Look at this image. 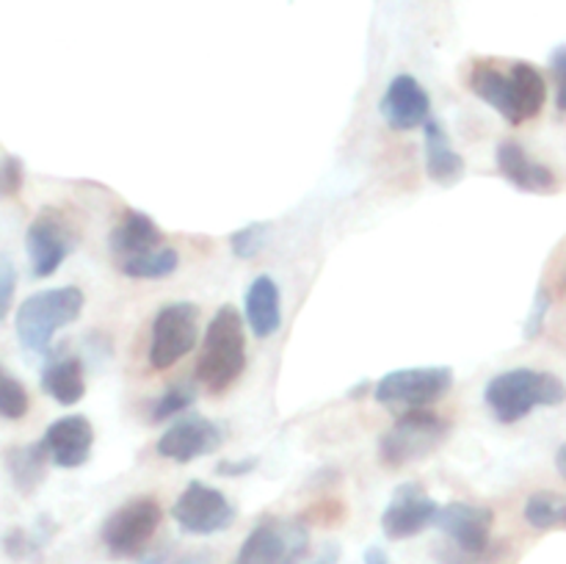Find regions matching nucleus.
<instances>
[{
    "label": "nucleus",
    "instance_id": "f8f14e48",
    "mask_svg": "<svg viewBox=\"0 0 566 564\" xmlns=\"http://www.w3.org/2000/svg\"><path fill=\"white\" fill-rule=\"evenodd\" d=\"M492 523H495L492 509L464 501L446 503L434 520L448 542L464 547V551H486L492 545Z\"/></svg>",
    "mask_w": 566,
    "mask_h": 564
},
{
    "label": "nucleus",
    "instance_id": "c756f323",
    "mask_svg": "<svg viewBox=\"0 0 566 564\" xmlns=\"http://www.w3.org/2000/svg\"><path fill=\"white\" fill-rule=\"evenodd\" d=\"M551 70L556 77V105L558 111H566V44L551 53Z\"/></svg>",
    "mask_w": 566,
    "mask_h": 564
},
{
    "label": "nucleus",
    "instance_id": "58836bf2",
    "mask_svg": "<svg viewBox=\"0 0 566 564\" xmlns=\"http://www.w3.org/2000/svg\"><path fill=\"white\" fill-rule=\"evenodd\" d=\"M564 285H566V276H564Z\"/></svg>",
    "mask_w": 566,
    "mask_h": 564
},
{
    "label": "nucleus",
    "instance_id": "f257e3e1",
    "mask_svg": "<svg viewBox=\"0 0 566 564\" xmlns=\"http://www.w3.org/2000/svg\"><path fill=\"white\" fill-rule=\"evenodd\" d=\"M247 368V335L243 318L232 304H224L205 332L202 354L197 359V379L208 393H224Z\"/></svg>",
    "mask_w": 566,
    "mask_h": 564
},
{
    "label": "nucleus",
    "instance_id": "4be33fe9",
    "mask_svg": "<svg viewBox=\"0 0 566 564\" xmlns=\"http://www.w3.org/2000/svg\"><path fill=\"white\" fill-rule=\"evenodd\" d=\"M48 446L42 440L33 446H17L6 453V468H9L11 481L20 492H33L44 479V468H48Z\"/></svg>",
    "mask_w": 566,
    "mask_h": 564
},
{
    "label": "nucleus",
    "instance_id": "bb28decb",
    "mask_svg": "<svg viewBox=\"0 0 566 564\" xmlns=\"http://www.w3.org/2000/svg\"><path fill=\"white\" fill-rule=\"evenodd\" d=\"M0 412L6 420H20L28 412L25 387L9 374H3V385H0Z\"/></svg>",
    "mask_w": 566,
    "mask_h": 564
},
{
    "label": "nucleus",
    "instance_id": "5701e85b",
    "mask_svg": "<svg viewBox=\"0 0 566 564\" xmlns=\"http://www.w3.org/2000/svg\"><path fill=\"white\" fill-rule=\"evenodd\" d=\"M119 271L125 276H133V280H160V276L175 274L177 265H180V254L171 247L153 249L147 254H138V258L122 260Z\"/></svg>",
    "mask_w": 566,
    "mask_h": 564
},
{
    "label": "nucleus",
    "instance_id": "9b49d317",
    "mask_svg": "<svg viewBox=\"0 0 566 564\" xmlns=\"http://www.w3.org/2000/svg\"><path fill=\"white\" fill-rule=\"evenodd\" d=\"M72 243H75V238H72V230L64 216L59 210H42L33 219V224L28 227L25 236V249L28 258H31L33 276L36 280L53 276L61 269L66 254H70Z\"/></svg>",
    "mask_w": 566,
    "mask_h": 564
},
{
    "label": "nucleus",
    "instance_id": "aec40b11",
    "mask_svg": "<svg viewBox=\"0 0 566 564\" xmlns=\"http://www.w3.org/2000/svg\"><path fill=\"white\" fill-rule=\"evenodd\" d=\"M243 310H247V321L258 337L276 335L282 326V302H280V288L271 276H258L249 285L247 299H243Z\"/></svg>",
    "mask_w": 566,
    "mask_h": 564
},
{
    "label": "nucleus",
    "instance_id": "c9c22d12",
    "mask_svg": "<svg viewBox=\"0 0 566 564\" xmlns=\"http://www.w3.org/2000/svg\"><path fill=\"white\" fill-rule=\"evenodd\" d=\"M337 558H340V547H337V545H326L324 551H321L318 556H315L310 564H337Z\"/></svg>",
    "mask_w": 566,
    "mask_h": 564
},
{
    "label": "nucleus",
    "instance_id": "f704fd0d",
    "mask_svg": "<svg viewBox=\"0 0 566 564\" xmlns=\"http://www.w3.org/2000/svg\"><path fill=\"white\" fill-rule=\"evenodd\" d=\"M365 564H392V562H390V556H387L385 547L370 545L368 551H365Z\"/></svg>",
    "mask_w": 566,
    "mask_h": 564
},
{
    "label": "nucleus",
    "instance_id": "4c0bfd02",
    "mask_svg": "<svg viewBox=\"0 0 566 564\" xmlns=\"http://www.w3.org/2000/svg\"><path fill=\"white\" fill-rule=\"evenodd\" d=\"M368 382H363V385H357V387H352V390H348V396H352V398H359V396H363V393L365 390H368Z\"/></svg>",
    "mask_w": 566,
    "mask_h": 564
},
{
    "label": "nucleus",
    "instance_id": "473e14b6",
    "mask_svg": "<svg viewBox=\"0 0 566 564\" xmlns=\"http://www.w3.org/2000/svg\"><path fill=\"white\" fill-rule=\"evenodd\" d=\"M0 288H3V293H0V313H9L11 307V293H14V265H11L9 258L0 260Z\"/></svg>",
    "mask_w": 566,
    "mask_h": 564
},
{
    "label": "nucleus",
    "instance_id": "2eb2a0df",
    "mask_svg": "<svg viewBox=\"0 0 566 564\" xmlns=\"http://www.w3.org/2000/svg\"><path fill=\"white\" fill-rule=\"evenodd\" d=\"M42 442L59 468H81L94 446V429L83 415H66L44 431Z\"/></svg>",
    "mask_w": 566,
    "mask_h": 564
},
{
    "label": "nucleus",
    "instance_id": "1a4fd4ad",
    "mask_svg": "<svg viewBox=\"0 0 566 564\" xmlns=\"http://www.w3.org/2000/svg\"><path fill=\"white\" fill-rule=\"evenodd\" d=\"M171 518L177 520V525L186 534L208 536L227 531L235 523V506L216 487L202 484V481H191L182 490V495L177 498L175 506H171Z\"/></svg>",
    "mask_w": 566,
    "mask_h": 564
},
{
    "label": "nucleus",
    "instance_id": "f3484780",
    "mask_svg": "<svg viewBox=\"0 0 566 564\" xmlns=\"http://www.w3.org/2000/svg\"><path fill=\"white\" fill-rule=\"evenodd\" d=\"M497 169L520 191L547 194L556 188V175H553L551 166L528 158V153L517 142L497 144Z\"/></svg>",
    "mask_w": 566,
    "mask_h": 564
},
{
    "label": "nucleus",
    "instance_id": "c85d7f7f",
    "mask_svg": "<svg viewBox=\"0 0 566 564\" xmlns=\"http://www.w3.org/2000/svg\"><path fill=\"white\" fill-rule=\"evenodd\" d=\"M551 304H553L551 293H547L545 288H539V291H536L534 304H531L528 318H525L523 335L528 337V341H534V337L542 335V330H545V318H547V313H551Z\"/></svg>",
    "mask_w": 566,
    "mask_h": 564
},
{
    "label": "nucleus",
    "instance_id": "0eeeda50",
    "mask_svg": "<svg viewBox=\"0 0 566 564\" xmlns=\"http://www.w3.org/2000/svg\"><path fill=\"white\" fill-rule=\"evenodd\" d=\"M160 525V503L153 495L133 498L105 518L103 545L114 558H133L149 545Z\"/></svg>",
    "mask_w": 566,
    "mask_h": 564
},
{
    "label": "nucleus",
    "instance_id": "2f4dec72",
    "mask_svg": "<svg viewBox=\"0 0 566 564\" xmlns=\"http://www.w3.org/2000/svg\"><path fill=\"white\" fill-rule=\"evenodd\" d=\"M36 547H39V542H33L31 536H28L22 529H14V531H9V534H6V551H9V556L22 558L25 553L36 551Z\"/></svg>",
    "mask_w": 566,
    "mask_h": 564
},
{
    "label": "nucleus",
    "instance_id": "b1692460",
    "mask_svg": "<svg viewBox=\"0 0 566 564\" xmlns=\"http://www.w3.org/2000/svg\"><path fill=\"white\" fill-rule=\"evenodd\" d=\"M523 514L536 531L556 529L558 523H566V501L558 498L556 492H534V495L525 501Z\"/></svg>",
    "mask_w": 566,
    "mask_h": 564
},
{
    "label": "nucleus",
    "instance_id": "7c9ffc66",
    "mask_svg": "<svg viewBox=\"0 0 566 564\" xmlns=\"http://www.w3.org/2000/svg\"><path fill=\"white\" fill-rule=\"evenodd\" d=\"M3 194L6 197H14L17 191L22 188V177H25V166H22L20 158H14V155H6L3 160Z\"/></svg>",
    "mask_w": 566,
    "mask_h": 564
},
{
    "label": "nucleus",
    "instance_id": "ddd939ff",
    "mask_svg": "<svg viewBox=\"0 0 566 564\" xmlns=\"http://www.w3.org/2000/svg\"><path fill=\"white\" fill-rule=\"evenodd\" d=\"M224 442V431L219 424L202 418V415H188L180 418L164 437L158 440V453L175 462H193L197 457L213 453Z\"/></svg>",
    "mask_w": 566,
    "mask_h": 564
},
{
    "label": "nucleus",
    "instance_id": "393cba45",
    "mask_svg": "<svg viewBox=\"0 0 566 564\" xmlns=\"http://www.w3.org/2000/svg\"><path fill=\"white\" fill-rule=\"evenodd\" d=\"M506 553L503 542H492L486 551H464V547L453 545V542H442L434 551L437 564H497Z\"/></svg>",
    "mask_w": 566,
    "mask_h": 564
},
{
    "label": "nucleus",
    "instance_id": "39448f33",
    "mask_svg": "<svg viewBox=\"0 0 566 564\" xmlns=\"http://www.w3.org/2000/svg\"><path fill=\"white\" fill-rule=\"evenodd\" d=\"M310 551V531L296 518H263L243 545L232 564H302Z\"/></svg>",
    "mask_w": 566,
    "mask_h": 564
},
{
    "label": "nucleus",
    "instance_id": "a211bd4d",
    "mask_svg": "<svg viewBox=\"0 0 566 564\" xmlns=\"http://www.w3.org/2000/svg\"><path fill=\"white\" fill-rule=\"evenodd\" d=\"M108 247L114 252L116 263H122V260L138 258V254H147L153 249L164 247V232L147 213L127 210L119 224L111 230Z\"/></svg>",
    "mask_w": 566,
    "mask_h": 564
},
{
    "label": "nucleus",
    "instance_id": "6e6552de",
    "mask_svg": "<svg viewBox=\"0 0 566 564\" xmlns=\"http://www.w3.org/2000/svg\"><path fill=\"white\" fill-rule=\"evenodd\" d=\"M199 307L193 302H171L158 310L149 332V365L166 370L197 346Z\"/></svg>",
    "mask_w": 566,
    "mask_h": 564
},
{
    "label": "nucleus",
    "instance_id": "4468645a",
    "mask_svg": "<svg viewBox=\"0 0 566 564\" xmlns=\"http://www.w3.org/2000/svg\"><path fill=\"white\" fill-rule=\"evenodd\" d=\"M381 116L392 130H415L429 122L431 97L418 77L398 75L392 77L387 86L385 97H381Z\"/></svg>",
    "mask_w": 566,
    "mask_h": 564
},
{
    "label": "nucleus",
    "instance_id": "7ed1b4c3",
    "mask_svg": "<svg viewBox=\"0 0 566 564\" xmlns=\"http://www.w3.org/2000/svg\"><path fill=\"white\" fill-rule=\"evenodd\" d=\"M83 313V291L75 285L50 288L28 296L17 310V337L33 354L50 352V341L61 326Z\"/></svg>",
    "mask_w": 566,
    "mask_h": 564
},
{
    "label": "nucleus",
    "instance_id": "f03ea898",
    "mask_svg": "<svg viewBox=\"0 0 566 564\" xmlns=\"http://www.w3.org/2000/svg\"><path fill=\"white\" fill-rule=\"evenodd\" d=\"M486 407L501 424H517L536 407H558L566 401V385L558 376L534 368H512L497 374L484 390Z\"/></svg>",
    "mask_w": 566,
    "mask_h": 564
},
{
    "label": "nucleus",
    "instance_id": "72a5a7b5",
    "mask_svg": "<svg viewBox=\"0 0 566 564\" xmlns=\"http://www.w3.org/2000/svg\"><path fill=\"white\" fill-rule=\"evenodd\" d=\"M254 468H258V459H254V457L238 459V462H232V459H224V462L216 464V473H219V476H243V473H252Z\"/></svg>",
    "mask_w": 566,
    "mask_h": 564
},
{
    "label": "nucleus",
    "instance_id": "9d476101",
    "mask_svg": "<svg viewBox=\"0 0 566 564\" xmlns=\"http://www.w3.org/2000/svg\"><path fill=\"white\" fill-rule=\"evenodd\" d=\"M437 512H440V506L423 490V484L407 481L392 492L390 503L381 514V531H385L387 540H412L420 531L434 525Z\"/></svg>",
    "mask_w": 566,
    "mask_h": 564
},
{
    "label": "nucleus",
    "instance_id": "e433bc0d",
    "mask_svg": "<svg viewBox=\"0 0 566 564\" xmlns=\"http://www.w3.org/2000/svg\"><path fill=\"white\" fill-rule=\"evenodd\" d=\"M556 468H558V473H562L564 479H566V446L558 448V453H556Z\"/></svg>",
    "mask_w": 566,
    "mask_h": 564
},
{
    "label": "nucleus",
    "instance_id": "a878e982",
    "mask_svg": "<svg viewBox=\"0 0 566 564\" xmlns=\"http://www.w3.org/2000/svg\"><path fill=\"white\" fill-rule=\"evenodd\" d=\"M193 401H197V390H193L191 385L169 387V390H166L164 396L153 404V409H149V420L160 424V420H166V418H175V415L186 412Z\"/></svg>",
    "mask_w": 566,
    "mask_h": 564
},
{
    "label": "nucleus",
    "instance_id": "20e7f679",
    "mask_svg": "<svg viewBox=\"0 0 566 564\" xmlns=\"http://www.w3.org/2000/svg\"><path fill=\"white\" fill-rule=\"evenodd\" d=\"M448 420H442L429 409H409L396 418V424L381 435L379 457L387 468H403V464L423 462L446 442Z\"/></svg>",
    "mask_w": 566,
    "mask_h": 564
},
{
    "label": "nucleus",
    "instance_id": "6ab92c4d",
    "mask_svg": "<svg viewBox=\"0 0 566 564\" xmlns=\"http://www.w3.org/2000/svg\"><path fill=\"white\" fill-rule=\"evenodd\" d=\"M423 138H426V169L429 177L440 186H453V182L462 180L464 175V158L453 149L451 136H448L446 127L437 119H429L423 125Z\"/></svg>",
    "mask_w": 566,
    "mask_h": 564
},
{
    "label": "nucleus",
    "instance_id": "cd10ccee",
    "mask_svg": "<svg viewBox=\"0 0 566 564\" xmlns=\"http://www.w3.org/2000/svg\"><path fill=\"white\" fill-rule=\"evenodd\" d=\"M232 254L241 260H252L265 247V224H247L243 230H235L230 238Z\"/></svg>",
    "mask_w": 566,
    "mask_h": 564
},
{
    "label": "nucleus",
    "instance_id": "dca6fc26",
    "mask_svg": "<svg viewBox=\"0 0 566 564\" xmlns=\"http://www.w3.org/2000/svg\"><path fill=\"white\" fill-rule=\"evenodd\" d=\"M547 100V83L536 66L517 61L509 66V97L503 119L509 125H523V122L539 116L542 105Z\"/></svg>",
    "mask_w": 566,
    "mask_h": 564
},
{
    "label": "nucleus",
    "instance_id": "412c9836",
    "mask_svg": "<svg viewBox=\"0 0 566 564\" xmlns=\"http://www.w3.org/2000/svg\"><path fill=\"white\" fill-rule=\"evenodd\" d=\"M42 387L50 398H55L64 407H72L86 393V376L83 363L77 357H55L44 365Z\"/></svg>",
    "mask_w": 566,
    "mask_h": 564
},
{
    "label": "nucleus",
    "instance_id": "423d86ee",
    "mask_svg": "<svg viewBox=\"0 0 566 564\" xmlns=\"http://www.w3.org/2000/svg\"><path fill=\"white\" fill-rule=\"evenodd\" d=\"M453 385V370L448 365H426V368L390 370L374 387V398L392 412L426 409L437 398L446 396Z\"/></svg>",
    "mask_w": 566,
    "mask_h": 564
}]
</instances>
